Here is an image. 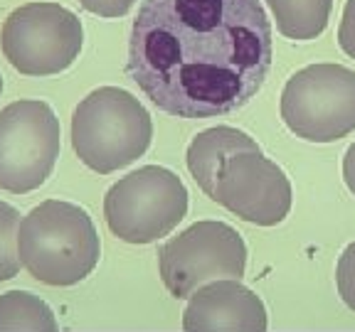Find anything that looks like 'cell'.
I'll return each instance as SVG.
<instances>
[{"instance_id":"cell-12","label":"cell","mask_w":355,"mask_h":332,"mask_svg":"<svg viewBox=\"0 0 355 332\" xmlns=\"http://www.w3.org/2000/svg\"><path fill=\"white\" fill-rule=\"evenodd\" d=\"M272 8L277 30L288 39H316L331 20L333 0H266Z\"/></svg>"},{"instance_id":"cell-6","label":"cell","mask_w":355,"mask_h":332,"mask_svg":"<svg viewBox=\"0 0 355 332\" xmlns=\"http://www.w3.org/2000/svg\"><path fill=\"white\" fill-rule=\"evenodd\" d=\"M84 25L60 3H28L12 10L0 30V47L12 69L28 77H52L77 62Z\"/></svg>"},{"instance_id":"cell-17","label":"cell","mask_w":355,"mask_h":332,"mask_svg":"<svg viewBox=\"0 0 355 332\" xmlns=\"http://www.w3.org/2000/svg\"><path fill=\"white\" fill-rule=\"evenodd\" d=\"M338 44L350 59H355V0H345L338 28Z\"/></svg>"},{"instance_id":"cell-14","label":"cell","mask_w":355,"mask_h":332,"mask_svg":"<svg viewBox=\"0 0 355 332\" xmlns=\"http://www.w3.org/2000/svg\"><path fill=\"white\" fill-rule=\"evenodd\" d=\"M17 224H20V212L0 199V283L15 278L17 271H20Z\"/></svg>"},{"instance_id":"cell-10","label":"cell","mask_w":355,"mask_h":332,"mask_svg":"<svg viewBox=\"0 0 355 332\" xmlns=\"http://www.w3.org/2000/svg\"><path fill=\"white\" fill-rule=\"evenodd\" d=\"M269 327L261 298L232 278L198 288L183 313L188 332H264Z\"/></svg>"},{"instance_id":"cell-15","label":"cell","mask_w":355,"mask_h":332,"mask_svg":"<svg viewBox=\"0 0 355 332\" xmlns=\"http://www.w3.org/2000/svg\"><path fill=\"white\" fill-rule=\"evenodd\" d=\"M336 283L343 303L355 313V241H350L343 249L336 268Z\"/></svg>"},{"instance_id":"cell-3","label":"cell","mask_w":355,"mask_h":332,"mask_svg":"<svg viewBox=\"0 0 355 332\" xmlns=\"http://www.w3.org/2000/svg\"><path fill=\"white\" fill-rule=\"evenodd\" d=\"M153 123L146 106L121 86H99L72 113V148L99 175L131 165L148 150Z\"/></svg>"},{"instance_id":"cell-2","label":"cell","mask_w":355,"mask_h":332,"mask_svg":"<svg viewBox=\"0 0 355 332\" xmlns=\"http://www.w3.org/2000/svg\"><path fill=\"white\" fill-rule=\"evenodd\" d=\"M101 241L89 212L64 199H44L17 224V259L47 286H74L94 271Z\"/></svg>"},{"instance_id":"cell-5","label":"cell","mask_w":355,"mask_h":332,"mask_svg":"<svg viewBox=\"0 0 355 332\" xmlns=\"http://www.w3.org/2000/svg\"><path fill=\"white\" fill-rule=\"evenodd\" d=\"M282 118L296 138L333 143L355 131V72L343 64H311L282 91Z\"/></svg>"},{"instance_id":"cell-4","label":"cell","mask_w":355,"mask_h":332,"mask_svg":"<svg viewBox=\"0 0 355 332\" xmlns=\"http://www.w3.org/2000/svg\"><path fill=\"white\" fill-rule=\"evenodd\" d=\"M188 214V190L173 170L144 165L109 187L104 219L126 243H153L168 237Z\"/></svg>"},{"instance_id":"cell-19","label":"cell","mask_w":355,"mask_h":332,"mask_svg":"<svg viewBox=\"0 0 355 332\" xmlns=\"http://www.w3.org/2000/svg\"><path fill=\"white\" fill-rule=\"evenodd\" d=\"M0 91H3V77H0Z\"/></svg>"},{"instance_id":"cell-7","label":"cell","mask_w":355,"mask_h":332,"mask_svg":"<svg viewBox=\"0 0 355 332\" xmlns=\"http://www.w3.org/2000/svg\"><path fill=\"white\" fill-rule=\"evenodd\" d=\"M158 268L173 298H190L212 281H239L247 268V246L225 221H195L158 249Z\"/></svg>"},{"instance_id":"cell-18","label":"cell","mask_w":355,"mask_h":332,"mask_svg":"<svg viewBox=\"0 0 355 332\" xmlns=\"http://www.w3.org/2000/svg\"><path fill=\"white\" fill-rule=\"evenodd\" d=\"M343 180L348 185V190L355 194V143L345 150V158H343Z\"/></svg>"},{"instance_id":"cell-9","label":"cell","mask_w":355,"mask_h":332,"mask_svg":"<svg viewBox=\"0 0 355 332\" xmlns=\"http://www.w3.org/2000/svg\"><path fill=\"white\" fill-rule=\"evenodd\" d=\"M217 205L257 227H277L291 212V183L261 148L237 150L222 163L207 194Z\"/></svg>"},{"instance_id":"cell-8","label":"cell","mask_w":355,"mask_h":332,"mask_svg":"<svg viewBox=\"0 0 355 332\" xmlns=\"http://www.w3.org/2000/svg\"><path fill=\"white\" fill-rule=\"evenodd\" d=\"M60 118L47 101L20 99L0 111V190L25 194L42 187L60 158Z\"/></svg>"},{"instance_id":"cell-13","label":"cell","mask_w":355,"mask_h":332,"mask_svg":"<svg viewBox=\"0 0 355 332\" xmlns=\"http://www.w3.org/2000/svg\"><path fill=\"white\" fill-rule=\"evenodd\" d=\"M55 313L42 298L28 290L0 295V332H57Z\"/></svg>"},{"instance_id":"cell-1","label":"cell","mask_w":355,"mask_h":332,"mask_svg":"<svg viewBox=\"0 0 355 332\" xmlns=\"http://www.w3.org/2000/svg\"><path fill=\"white\" fill-rule=\"evenodd\" d=\"M272 69V22L259 0H144L126 74L178 118L242 109Z\"/></svg>"},{"instance_id":"cell-11","label":"cell","mask_w":355,"mask_h":332,"mask_svg":"<svg viewBox=\"0 0 355 332\" xmlns=\"http://www.w3.org/2000/svg\"><path fill=\"white\" fill-rule=\"evenodd\" d=\"M247 148H259V145H257V140L250 138L244 131H239V128L215 126V128H207V131L198 133V136L190 140L185 163H188L190 175L195 177V183L200 185V190L205 194H210L215 175L222 163L227 160L232 153L247 150Z\"/></svg>"},{"instance_id":"cell-16","label":"cell","mask_w":355,"mask_h":332,"mask_svg":"<svg viewBox=\"0 0 355 332\" xmlns=\"http://www.w3.org/2000/svg\"><path fill=\"white\" fill-rule=\"evenodd\" d=\"M136 0H79V6L99 17H123Z\"/></svg>"}]
</instances>
